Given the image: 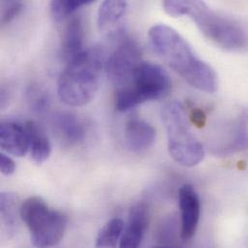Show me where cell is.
I'll list each match as a JSON object with an SVG mask.
<instances>
[{"mask_svg": "<svg viewBox=\"0 0 248 248\" xmlns=\"http://www.w3.org/2000/svg\"><path fill=\"white\" fill-rule=\"evenodd\" d=\"M148 36L153 50L190 86L208 94L216 93L218 82L215 70L177 30L166 24H155Z\"/></svg>", "mask_w": 248, "mask_h": 248, "instance_id": "1", "label": "cell"}, {"mask_svg": "<svg viewBox=\"0 0 248 248\" xmlns=\"http://www.w3.org/2000/svg\"><path fill=\"white\" fill-rule=\"evenodd\" d=\"M164 11L172 16H189L203 36L215 46L227 51H240L248 45L244 29L216 11L203 1L166 0Z\"/></svg>", "mask_w": 248, "mask_h": 248, "instance_id": "2", "label": "cell"}, {"mask_svg": "<svg viewBox=\"0 0 248 248\" xmlns=\"http://www.w3.org/2000/svg\"><path fill=\"white\" fill-rule=\"evenodd\" d=\"M105 63L99 48L84 49L70 60L58 80L60 100L71 107L89 104L99 91Z\"/></svg>", "mask_w": 248, "mask_h": 248, "instance_id": "3", "label": "cell"}, {"mask_svg": "<svg viewBox=\"0 0 248 248\" xmlns=\"http://www.w3.org/2000/svg\"><path fill=\"white\" fill-rule=\"evenodd\" d=\"M160 116L166 129L171 157L186 167L199 164L205 156V148L192 132L184 106L180 102H170L161 108Z\"/></svg>", "mask_w": 248, "mask_h": 248, "instance_id": "4", "label": "cell"}, {"mask_svg": "<svg viewBox=\"0 0 248 248\" xmlns=\"http://www.w3.org/2000/svg\"><path fill=\"white\" fill-rule=\"evenodd\" d=\"M171 79L159 65L142 62L134 71L130 81L119 87L115 94V108L125 112L148 101H158L168 96Z\"/></svg>", "mask_w": 248, "mask_h": 248, "instance_id": "5", "label": "cell"}, {"mask_svg": "<svg viewBox=\"0 0 248 248\" xmlns=\"http://www.w3.org/2000/svg\"><path fill=\"white\" fill-rule=\"evenodd\" d=\"M19 216L30 232L35 248H53L62 241L67 228V217L49 209L41 197L27 198L19 208Z\"/></svg>", "mask_w": 248, "mask_h": 248, "instance_id": "6", "label": "cell"}, {"mask_svg": "<svg viewBox=\"0 0 248 248\" xmlns=\"http://www.w3.org/2000/svg\"><path fill=\"white\" fill-rule=\"evenodd\" d=\"M141 55L138 44L125 37L106 60L105 71L118 88L130 81L134 71L143 62Z\"/></svg>", "mask_w": 248, "mask_h": 248, "instance_id": "7", "label": "cell"}, {"mask_svg": "<svg viewBox=\"0 0 248 248\" xmlns=\"http://www.w3.org/2000/svg\"><path fill=\"white\" fill-rule=\"evenodd\" d=\"M179 207L181 211V236L183 240H190L196 233L201 205L199 196L191 185H184L179 191Z\"/></svg>", "mask_w": 248, "mask_h": 248, "instance_id": "8", "label": "cell"}, {"mask_svg": "<svg viewBox=\"0 0 248 248\" xmlns=\"http://www.w3.org/2000/svg\"><path fill=\"white\" fill-rule=\"evenodd\" d=\"M225 137L218 148L219 154L230 155L248 149V110L239 108L233 119L225 124Z\"/></svg>", "mask_w": 248, "mask_h": 248, "instance_id": "9", "label": "cell"}, {"mask_svg": "<svg viewBox=\"0 0 248 248\" xmlns=\"http://www.w3.org/2000/svg\"><path fill=\"white\" fill-rule=\"evenodd\" d=\"M149 224V211L145 204H135L129 211L119 248H139Z\"/></svg>", "mask_w": 248, "mask_h": 248, "instance_id": "10", "label": "cell"}, {"mask_svg": "<svg viewBox=\"0 0 248 248\" xmlns=\"http://www.w3.org/2000/svg\"><path fill=\"white\" fill-rule=\"evenodd\" d=\"M0 145L3 153L23 156L29 150V138L25 124L17 122H3L0 125Z\"/></svg>", "mask_w": 248, "mask_h": 248, "instance_id": "11", "label": "cell"}, {"mask_svg": "<svg viewBox=\"0 0 248 248\" xmlns=\"http://www.w3.org/2000/svg\"><path fill=\"white\" fill-rule=\"evenodd\" d=\"M155 137L156 131L155 127L145 120L133 118L125 124L124 144L133 153H141L148 150L155 143Z\"/></svg>", "mask_w": 248, "mask_h": 248, "instance_id": "12", "label": "cell"}, {"mask_svg": "<svg viewBox=\"0 0 248 248\" xmlns=\"http://www.w3.org/2000/svg\"><path fill=\"white\" fill-rule=\"evenodd\" d=\"M83 40V24L80 18H73L67 24L62 39V55L68 62L84 50Z\"/></svg>", "mask_w": 248, "mask_h": 248, "instance_id": "13", "label": "cell"}, {"mask_svg": "<svg viewBox=\"0 0 248 248\" xmlns=\"http://www.w3.org/2000/svg\"><path fill=\"white\" fill-rule=\"evenodd\" d=\"M127 3L123 0L104 1L98 11V27L103 32H112L125 15Z\"/></svg>", "mask_w": 248, "mask_h": 248, "instance_id": "14", "label": "cell"}, {"mask_svg": "<svg viewBox=\"0 0 248 248\" xmlns=\"http://www.w3.org/2000/svg\"><path fill=\"white\" fill-rule=\"evenodd\" d=\"M29 138V150L31 157L37 164H43L50 155L51 144L42 127L29 121L25 124Z\"/></svg>", "mask_w": 248, "mask_h": 248, "instance_id": "15", "label": "cell"}, {"mask_svg": "<svg viewBox=\"0 0 248 248\" xmlns=\"http://www.w3.org/2000/svg\"><path fill=\"white\" fill-rule=\"evenodd\" d=\"M53 124L58 134L68 143L76 144L85 136L83 124L78 117L69 112H59L53 118Z\"/></svg>", "mask_w": 248, "mask_h": 248, "instance_id": "16", "label": "cell"}, {"mask_svg": "<svg viewBox=\"0 0 248 248\" xmlns=\"http://www.w3.org/2000/svg\"><path fill=\"white\" fill-rule=\"evenodd\" d=\"M124 221L121 218H112L101 229L96 238V248H116L124 233Z\"/></svg>", "mask_w": 248, "mask_h": 248, "instance_id": "17", "label": "cell"}, {"mask_svg": "<svg viewBox=\"0 0 248 248\" xmlns=\"http://www.w3.org/2000/svg\"><path fill=\"white\" fill-rule=\"evenodd\" d=\"M93 3L92 0H55L50 2V14L55 21H62L83 6Z\"/></svg>", "mask_w": 248, "mask_h": 248, "instance_id": "18", "label": "cell"}, {"mask_svg": "<svg viewBox=\"0 0 248 248\" xmlns=\"http://www.w3.org/2000/svg\"><path fill=\"white\" fill-rule=\"evenodd\" d=\"M27 102L31 108L36 113H45L50 106V100L47 93L38 85L31 86L27 91Z\"/></svg>", "mask_w": 248, "mask_h": 248, "instance_id": "19", "label": "cell"}, {"mask_svg": "<svg viewBox=\"0 0 248 248\" xmlns=\"http://www.w3.org/2000/svg\"><path fill=\"white\" fill-rule=\"evenodd\" d=\"M0 206H1V217L7 224H13L16 219V197L11 193H1L0 197Z\"/></svg>", "mask_w": 248, "mask_h": 248, "instance_id": "20", "label": "cell"}, {"mask_svg": "<svg viewBox=\"0 0 248 248\" xmlns=\"http://www.w3.org/2000/svg\"><path fill=\"white\" fill-rule=\"evenodd\" d=\"M23 3L20 1H4L1 4V23L6 25L12 22L22 11Z\"/></svg>", "mask_w": 248, "mask_h": 248, "instance_id": "21", "label": "cell"}, {"mask_svg": "<svg viewBox=\"0 0 248 248\" xmlns=\"http://www.w3.org/2000/svg\"><path fill=\"white\" fill-rule=\"evenodd\" d=\"M0 169L4 176H11L16 170L15 161L5 153L0 155Z\"/></svg>", "mask_w": 248, "mask_h": 248, "instance_id": "22", "label": "cell"}, {"mask_svg": "<svg viewBox=\"0 0 248 248\" xmlns=\"http://www.w3.org/2000/svg\"><path fill=\"white\" fill-rule=\"evenodd\" d=\"M180 248L179 247H176V246H164V247H158V248Z\"/></svg>", "mask_w": 248, "mask_h": 248, "instance_id": "23", "label": "cell"}]
</instances>
